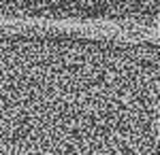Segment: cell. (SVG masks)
<instances>
[{
  "label": "cell",
  "mask_w": 160,
  "mask_h": 155,
  "mask_svg": "<svg viewBox=\"0 0 160 155\" xmlns=\"http://www.w3.org/2000/svg\"><path fill=\"white\" fill-rule=\"evenodd\" d=\"M0 24L152 34L158 26V0H0Z\"/></svg>",
  "instance_id": "7a4b0ae2"
},
{
  "label": "cell",
  "mask_w": 160,
  "mask_h": 155,
  "mask_svg": "<svg viewBox=\"0 0 160 155\" xmlns=\"http://www.w3.org/2000/svg\"><path fill=\"white\" fill-rule=\"evenodd\" d=\"M0 155H158L156 40L0 24Z\"/></svg>",
  "instance_id": "6da1fadb"
}]
</instances>
